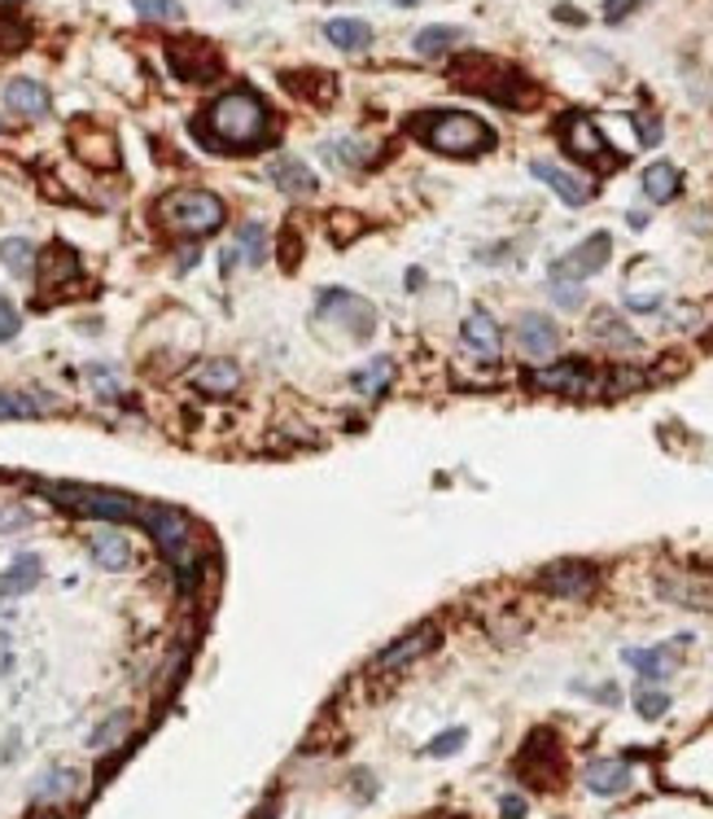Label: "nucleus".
<instances>
[{"label": "nucleus", "mask_w": 713, "mask_h": 819, "mask_svg": "<svg viewBox=\"0 0 713 819\" xmlns=\"http://www.w3.org/2000/svg\"><path fill=\"white\" fill-rule=\"evenodd\" d=\"M22 334V311L13 307V298L0 294V342H13Z\"/></svg>", "instance_id": "obj_40"}, {"label": "nucleus", "mask_w": 713, "mask_h": 819, "mask_svg": "<svg viewBox=\"0 0 713 819\" xmlns=\"http://www.w3.org/2000/svg\"><path fill=\"white\" fill-rule=\"evenodd\" d=\"M4 105L13 114H22V119H44L53 110V96H49V89L40 80H9L4 84Z\"/></svg>", "instance_id": "obj_19"}, {"label": "nucleus", "mask_w": 713, "mask_h": 819, "mask_svg": "<svg viewBox=\"0 0 713 819\" xmlns=\"http://www.w3.org/2000/svg\"><path fill=\"white\" fill-rule=\"evenodd\" d=\"M530 386L547 390V395H565V399H591V395H600V372L587 360H560V365L535 368Z\"/></svg>", "instance_id": "obj_7"}, {"label": "nucleus", "mask_w": 713, "mask_h": 819, "mask_svg": "<svg viewBox=\"0 0 713 819\" xmlns=\"http://www.w3.org/2000/svg\"><path fill=\"white\" fill-rule=\"evenodd\" d=\"M513 338H517L521 356H530V360H551V356L560 351V329H556V320H551V316H542V311H526V316H517Z\"/></svg>", "instance_id": "obj_12"}, {"label": "nucleus", "mask_w": 713, "mask_h": 819, "mask_svg": "<svg viewBox=\"0 0 713 819\" xmlns=\"http://www.w3.org/2000/svg\"><path fill=\"white\" fill-rule=\"evenodd\" d=\"M499 816H504V819H521V816H526V798H517V794H508V798L499 802Z\"/></svg>", "instance_id": "obj_43"}, {"label": "nucleus", "mask_w": 713, "mask_h": 819, "mask_svg": "<svg viewBox=\"0 0 713 819\" xmlns=\"http://www.w3.org/2000/svg\"><path fill=\"white\" fill-rule=\"evenodd\" d=\"M13 666V653H9V644H4V636H0V675Z\"/></svg>", "instance_id": "obj_45"}, {"label": "nucleus", "mask_w": 713, "mask_h": 819, "mask_svg": "<svg viewBox=\"0 0 713 819\" xmlns=\"http://www.w3.org/2000/svg\"><path fill=\"white\" fill-rule=\"evenodd\" d=\"M316 316H320V320H329V325H338L342 334H351V342H368V338H372V329H376V311H372V303H363V298L351 294V289H324V294H320Z\"/></svg>", "instance_id": "obj_6"}, {"label": "nucleus", "mask_w": 713, "mask_h": 819, "mask_svg": "<svg viewBox=\"0 0 713 819\" xmlns=\"http://www.w3.org/2000/svg\"><path fill=\"white\" fill-rule=\"evenodd\" d=\"M0 264L13 276H31L35 273V246L27 237H9V242H0Z\"/></svg>", "instance_id": "obj_32"}, {"label": "nucleus", "mask_w": 713, "mask_h": 819, "mask_svg": "<svg viewBox=\"0 0 713 819\" xmlns=\"http://www.w3.org/2000/svg\"><path fill=\"white\" fill-rule=\"evenodd\" d=\"M324 158H333V167H359L363 163V145L359 141H338V145H324Z\"/></svg>", "instance_id": "obj_41"}, {"label": "nucleus", "mask_w": 713, "mask_h": 819, "mask_svg": "<svg viewBox=\"0 0 713 819\" xmlns=\"http://www.w3.org/2000/svg\"><path fill=\"white\" fill-rule=\"evenodd\" d=\"M634 710H639V719H661L665 710H670V697L661 693V688H639V697H634Z\"/></svg>", "instance_id": "obj_36"}, {"label": "nucleus", "mask_w": 713, "mask_h": 819, "mask_svg": "<svg viewBox=\"0 0 713 819\" xmlns=\"http://www.w3.org/2000/svg\"><path fill=\"white\" fill-rule=\"evenodd\" d=\"M35 522V513L27 504H0V535H18Z\"/></svg>", "instance_id": "obj_37"}, {"label": "nucleus", "mask_w": 713, "mask_h": 819, "mask_svg": "<svg viewBox=\"0 0 713 819\" xmlns=\"http://www.w3.org/2000/svg\"><path fill=\"white\" fill-rule=\"evenodd\" d=\"M679 188H683V176H679L674 163H652V167L643 172V193H648V202H674Z\"/></svg>", "instance_id": "obj_26"}, {"label": "nucleus", "mask_w": 713, "mask_h": 819, "mask_svg": "<svg viewBox=\"0 0 713 819\" xmlns=\"http://www.w3.org/2000/svg\"><path fill=\"white\" fill-rule=\"evenodd\" d=\"M193 136L215 154H259L271 141V105L246 84L219 92L193 119Z\"/></svg>", "instance_id": "obj_1"}, {"label": "nucleus", "mask_w": 713, "mask_h": 819, "mask_svg": "<svg viewBox=\"0 0 713 819\" xmlns=\"http://www.w3.org/2000/svg\"><path fill=\"white\" fill-rule=\"evenodd\" d=\"M560 145H565L574 158H587V163L609 158V141L600 136V127H596L587 114H569V119L560 123Z\"/></svg>", "instance_id": "obj_14"}, {"label": "nucleus", "mask_w": 713, "mask_h": 819, "mask_svg": "<svg viewBox=\"0 0 713 819\" xmlns=\"http://www.w3.org/2000/svg\"><path fill=\"white\" fill-rule=\"evenodd\" d=\"M250 264V268H264L268 264V228L264 224H246L237 237H232V246L224 250V264L232 268V264Z\"/></svg>", "instance_id": "obj_23"}, {"label": "nucleus", "mask_w": 713, "mask_h": 819, "mask_svg": "<svg viewBox=\"0 0 713 819\" xmlns=\"http://www.w3.org/2000/svg\"><path fill=\"white\" fill-rule=\"evenodd\" d=\"M132 9L149 22H179L184 18V4L179 0H132Z\"/></svg>", "instance_id": "obj_34"}, {"label": "nucleus", "mask_w": 713, "mask_h": 819, "mask_svg": "<svg viewBox=\"0 0 713 819\" xmlns=\"http://www.w3.org/2000/svg\"><path fill=\"white\" fill-rule=\"evenodd\" d=\"M626 307H630V311H657V307H661V294H630Z\"/></svg>", "instance_id": "obj_42"}, {"label": "nucleus", "mask_w": 713, "mask_h": 819, "mask_svg": "<svg viewBox=\"0 0 713 819\" xmlns=\"http://www.w3.org/2000/svg\"><path fill=\"white\" fill-rule=\"evenodd\" d=\"M530 172H535V181L547 184L565 206H587V202H591V184L582 181V176H574V172H565V167H556V163L535 158V163H530Z\"/></svg>", "instance_id": "obj_16"}, {"label": "nucleus", "mask_w": 713, "mask_h": 819, "mask_svg": "<svg viewBox=\"0 0 713 819\" xmlns=\"http://www.w3.org/2000/svg\"><path fill=\"white\" fill-rule=\"evenodd\" d=\"M44 579V561H40V552H18L9 565H4V574H0V601H13V596H27V592H35V583Z\"/></svg>", "instance_id": "obj_18"}, {"label": "nucleus", "mask_w": 713, "mask_h": 819, "mask_svg": "<svg viewBox=\"0 0 713 819\" xmlns=\"http://www.w3.org/2000/svg\"><path fill=\"white\" fill-rule=\"evenodd\" d=\"M127 731H132V715H127V710H114V715H105L101 728L89 736V749H110V745H118Z\"/></svg>", "instance_id": "obj_33"}, {"label": "nucleus", "mask_w": 713, "mask_h": 819, "mask_svg": "<svg viewBox=\"0 0 713 819\" xmlns=\"http://www.w3.org/2000/svg\"><path fill=\"white\" fill-rule=\"evenodd\" d=\"M89 386L101 395V399H118V377H114V368H105V365H92L89 372Z\"/></svg>", "instance_id": "obj_38"}, {"label": "nucleus", "mask_w": 713, "mask_h": 819, "mask_svg": "<svg viewBox=\"0 0 713 819\" xmlns=\"http://www.w3.org/2000/svg\"><path fill=\"white\" fill-rule=\"evenodd\" d=\"M0 4H9V0H0Z\"/></svg>", "instance_id": "obj_48"}, {"label": "nucleus", "mask_w": 713, "mask_h": 819, "mask_svg": "<svg viewBox=\"0 0 713 819\" xmlns=\"http://www.w3.org/2000/svg\"><path fill=\"white\" fill-rule=\"evenodd\" d=\"M268 181L276 184L280 193H289V197H311V193L320 188L316 172H311L302 158H271Z\"/></svg>", "instance_id": "obj_21"}, {"label": "nucleus", "mask_w": 713, "mask_h": 819, "mask_svg": "<svg viewBox=\"0 0 713 819\" xmlns=\"http://www.w3.org/2000/svg\"><path fill=\"white\" fill-rule=\"evenodd\" d=\"M394 4H403V9H412V4H421V0H394Z\"/></svg>", "instance_id": "obj_46"}, {"label": "nucleus", "mask_w": 713, "mask_h": 819, "mask_svg": "<svg viewBox=\"0 0 713 819\" xmlns=\"http://www.w3.org/2000/svg\"><path fill=\"white\" fill-rule=\"evenodd\" d=\"M600 583V570L591 561H578V556H565V561H551L538 570V587L547 596H560V601H582L591 596Z\"/></svg>", "instance_id": "obj_9"}, {"label": "nucleus", "mask_w": 713, "mask_h": 819, "mask_svg": "<svg viewBox=\"0 0 713 819\" xmlns=\"http://www.w3.org/2000/svg\"><path fill=\"white\" fill-rule=\"evenodd\" d=\"M80 785H84V780H80L75 767H49L44 776L31 780V802H35V807H58V802L75 798Z\"/></svg>", "instance_id": "obj_17"}, {"label": "nucleus", "mask_w": 713, "mask_h": 819, "mask_svg": "<svg viewBox=\"0 0 713 819\" xmlns=\"http://www.w3.org/2000/svg\"><path fill=\"white\" fill-rule=\"evenodd\" d=\"M468 66L482 71V75H459L464 89L482 92L490 101H504V105H526L530 101V80H521L517 71H508V66H499L490 58H468Z\"/></svg>", "instance_id": "obj_8"}, {"label": "nucleus", "mask_w": 713, "mask_h": 819, "mask_svg": "<svg viewBox=\"0 0 713 819\" xmlns=\"http://www.w3.org/2000/svg\"><path fill=\"white\" fill-rule=\"evenodd\" d=\"M193 386L202 395H210V399H224V395H232L241 386V368L232 360H202L193 368Z\"/></svg>", "instance_id": "obj_22"}, {"label": "nucleus", "mask_w": 713, "mask_h": 819, "mask_svg": "<svg viewBox=\"0 0 713 819\" xmlns=\"http://www.w3.org/2000/svg\"><path fill=\"white\" fill-rule=\"evenodd\" d=\"M324 35H329V44H338V49H347V53H359V49L372 44V27L359 22V18H333V22L324 27Z\"/></svg>", "instance_id": "obj_27"}, {"label": "nucleus", "mask_w": 713, "mask_h": 819, "mask_svg": "<svg viewBox=\"0 0 713 819\" xmlns=\"http://www.w3.org/2000/svg\"><path fill=\"white\" fill-rule=\"evenodd\" d=\"M661 596H670V601H679L688 610H710L713 605V592L701 587L696 579H661Z\"/></svg>", "instance_id": "obj_28"}, {"label": "nucleus", "mask_w": 713, "mask_h": 819, "mask_svg": "<svg viewBox=\"0 0 713 819\" xmlns=\"http://www.w3.org/2000/svg\"><path fill=\"white\" fill-rule=\"evenodd\" d=\"M464 745H468V731H464V728H446V731H438L430 745H425V754H430V758H451V754H459Z\"/></svg>", "instance_id": "obj_35"}, {"label": "nucleus", "mask_w": 713, "mask_h": 819, "mask_svg": "<svg viewBox=\"0 0 713 819\" xmlns=\"http://www.w3.org/2000/svg\"><path fill=\"white\" fill-rule=\"evenodd\" d=\"M141 526L149 531V540L158 544V552L172 561L179 583L193 587L197 583V565H202V544H197V526L188 522V513L167 509V504H145Z\"/></svg>", "instance_id": "obj_4"}, {"label": "nucleus", "mask_w": 713, "mask_h": 819, "mask_svg": "<svg viewBox=\"0 0 713 819\" xmlns=\"http://www.w3.org/2000/svg\"><path fill=\"white\" fill-rule=\"evenodd\" d=\"M89 556L92 565H101V570H110V574H118V570H127L132 565V544H127V535L123 531H114V526H96L89 535Z\"/></svg>", "instance_id": "obj_15"}, {"label": "nucleus", "mask_w": 713, "mask_h": 819, "mask_svg": "<svg viewBox=\"0 0 713 819\" xmlns=\"http://www.w3.org/2000/svg\"><path fill=\"white\" fill-rule=\"evenodd\" d=\"M622 657H626V666L639 670L643 679H665V675L674 670V662H679L670 648H626Z\"/></svg>", "instance_id": "obj_25"}, {"label": "nucleus", "mask_w": 713, "mask_h": 819, "mask_svg": "<svg viewBox=\"0 0 713 819\" xmlns=\"http://www.w3.org/2000/svg\"><path fill=\"white\" fill-rule=\"evenodd\" d=\"M587 789L596 794V798H618V794H626L630 789V762H622V758H596L591 767H587Z\"/></svg>", "instance_id": "obj_20"}, {"label": "nucleus", "mask_w": 713, "mask_h": 819, "mask_svg": "<svg viewBox=\"0 0 713 819\" xmlns=\"http://www.w3.org/2000/svg\"><path fill=\"white\" fill-rule=\"evenodd\" d=\"M438 627L434 623H425V627H416V632H407V636H399L394 644H385L376 657H372V670L376 675H390V670H403V666H412L416 657H425L434 644H438Z\"/></svg>", "instance_id": "obj_11"}, {"label": "nucleus", "mask_w": 713, "mask_h": 819, "mask_svg": "<svg viewBox=\"0 0 713 819\" xmlns=\"http://www.w3.org/2000/svg\"><path fill=\"white\" fill-rule=\"evenodd\" d=\"M459 40H464V31H459V27H425V31H416L412 49H416L421 58H443L446 49H455Z\"/></svg>", "instance_id": "obj_30"}, {"label": "nucleus", "mask_w": 713, "mask_h": 819, "mask_svg": "<svg viewBox=\"0 0 713 819\" xmlns=\"http://www.w3.org/2000/svg\"><path fill=\"white\" fill-rule=\"evenodd\" d=\"M591 334H596L609 351H634V347H639V338L626 329L613 311H600V316H596V325H591Z\"/></svg>", "instance_id": "obj_31"}, {"label": "nucleus", "mask_w": 713, "mask_h": 819, "mask_svg": "<svg viewBox=\"0 0 713 819\" xmlns=\"http://www.w3.org/2000/svg\"><path fill=\"white\" fill-rule=\"evenodd\" d=\"M40 495L80 522H110L114 526V522H141V513H145V504L123 495V491L80 487V482H40Z\"/></svg>", "instance_id": "obj_3"}, {"label": "nucleus", "mask_w": 713, "mask_h": 819, "mask_svg": "<svg viewBox=\"0 0 713 819\" xmlns=\"http://www.w3.org/2000/svg\"><path fill=\"white\" fill-rule=\"evenodd\" d=\"M49 412V399L44 395H31V390H0V421H35Z\"/></svg>", "instance_id": "obj_24"}, {"label": "nucleus", "mask_w": 713, "mask_h": 819, "mask_svg": "<svg viewBox=\"0 0 713 819\" xmlns=\"http://www.w3.org/2000/svg\"><path fill=\"white\" fill-rule=\"evenodd\" d=\"M551 298H556L565 311H582V303H587L582 285H574V280H551Z\"/></svg>", "instance_id": "obj_39"}, {"label": "nucleus", "mask_w": 713, "mask_h": 819, "mask_svg": "<svg viewBox=\"0 0 713 819\" xmlns=\"http://www.w3.org/2000/svg\"><path fill=\"white\" fill-rule=\"evenodd\" d=\"M412 132L434 154H446V158H477V154L495 150L490 123H482L468 110H430V114H416L412 119Z\"/></svg>", "instance_id": "obj_2"}, {"label": "nucleus", "mask_w": 713, "mask_h": 819, "mask_svg": "<svg viewBox=\"0 0 713 819\" xmlns=\"http://www.w3.org/2000/svg\"><path fill=\"white\" fill-rule=\"evenodd\" d=\"M0 132H9V123H4V119H0Z\"/></svg>", "instance_id": "obj_47"}, {"label": "nucleus", "mask_w": 713, "mask_h": 819, "mask_svg": "<svg viewBox=\"0 0 713 819\" xmlns=\"http://www.w3.org/2000/svg\"><path fill=\"white\" fill-rule=\"evenodd\" d=\"M459 338H464V351L477 356V360H499V351H504V334H499V325H495V316L486 307L464 316Z\"/></svg>", "instance_id": "obj_13"}, {"label": "nucleus", "mask_w": 713, "mask_h": 819, "mask_svg": "<svg viewBox=\"0 0 713 819\" xmlns=\"http://www.w3.org/2000/svg\"><path fill=\"white\" fill-rule=\"evenodd\" d=\"M634 4H639V0H604V18H609V22H622Z\"/></svg>", "instance_id": "obj_44"}, {"label": "nucleus", "mask_w": 713, "mask_h": 819, "mask_svg": "<svg viewBox=\"0 0 713 819\" xmlns=\"http://www.w3.org/2000/svg\"><path fill=\"white\" fill-rule=\"evenodd\" d=\"M390 381H394V360H390V356H376L372 365H363L355 377H351V386H355L359 395H368V399H376Z\"/></svg>", "instance_id": "obj_29"}, {"label": "nucleus", "mask_w": 713, "mask_h": 819, "mask_svg": "<svg viewBox=\"0 0 713 819\" xmlns=\"http://www.w3.org/2000/svg\"><path fill=\"white\" fill-rule=\"evenodd\" d=\"M158 224L167 228V233H176V237H193V242H202V237H210V233H219L224 228V219H228V211H224V202L210 193V188H176V193H167L163 202H158Z\"/></svg>", "instance_id": "obj_5"}, {"label": "nucleus", "mask_w": 713, "mask_h": 819, "mask_svg": "<svg viewBox=\"0 0 713 819\" xmlns=\"http://www.w3.org/2000/svg\"><path fill=\"white\" fill-rule=\"evenodd\" d=\"M609 255H613V237L609 233H591L582 246H574L569 255H560L556 264H551V280H587V276H596L600 268H609Z\"/></svg>", "instance_id": "obj_10"}]
</instances>
